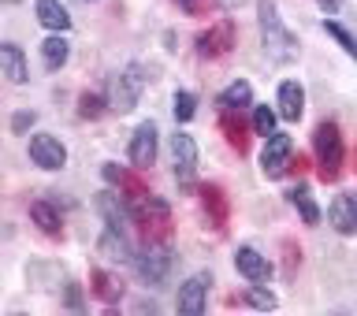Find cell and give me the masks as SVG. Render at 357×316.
Segmentation results:
<instances>
[{"mask_svg":"<svg viewBox=\"0 0 357 316\" xmlns=\"http://www.w3.org/2000/svg\"><path fill=\"white\" fill-rule=\"evenodd\" d=\"M257 15H261V38H264V52L272 56L275 63H290L298 60L301 45L298 38L283 27V19H279V11L272 0H257Z\"/></svg>","mask_w":357,"mask_h":316,"instance_id":"obj_1","label":"cell"},{"mask_svg":"<svg viewBox=\"0 0 357 316\" xmlns=\"http://www.w3.org/2000/svg\"><path fill=\"white\" fill-rule=\"evenodd\" d=\"M312 149H317V160H320V175L328 179H339L342 172V138H339V127L335 123H320L317 134H312Z\"/></svg>","mask_w":357,"mask_h":316,"instance_id":"obj_2","label":"cell"},{"mask_svg":"<svg viewBox=\"0 0 357 316\" xmlns=\"http://www.w3.org/2000/svg\"><path fill=\"white\" fill-rule=\"evenodd\" d=\"M172 250H167L164 242H153V246H145V250L134 257V268H138V276L145 279V283H164V276L172 272Z\"/></svg>","mask_w":357,"mask_h":316,"instance_id":"obj_3","label":"cell"},{"mask_svg":"<svg viewBox=\"0 0 357 316\" xmlns=\"http://www.w3.org/2000/svg\"><path fill=\"white\" fill-rule=\"evenodd\" d=\"M208 287H212V272H194L178 287V313L183 316H201L205 313V298H208Z\"/></svg>","mask_w":357,"mask_h":316,"instance_id":"obj_4","label":"cell"},{"mask_svg":"<svg viewBox=\"0 0 357 316\" xmlns=\"http://www.w3.org/2000/svg\"><path fill=\"white\" fill-rule=\"evenodd\" d=\"M261 167H264V175L268 179H283L290 167H294V160H290V138L287 134H272L264 145V153H261Z\"/></svg>","mask_w":357,"mask_h":316,"instance_id":"obj_5","label":"cell"},{"mask_svg":"<svg viewBox=\"0 0 357 316\" xmlns=\"http://www.w3.org/2000/svg\"><path fill=\"white\" fill-rule=\"evenodd\" d=\"M30 160L45 167V172H60L67 164V149L60 138H52V134H33L30 138Z\"/></svg>","mask_w":357,"mask_h":316,"instance_id":"obj_6","label":"cell"},{"mask_svg":"<svg viewBox=\"0 0 357 316\" xmlns=\"http://www.w3.org/2000/svg\"><path fill=\"white\" fill-rule=\"evenodd\" d=\"M142 93V67H127L123 75L112 78V108L116 112H134Z\"/></svg>","mask_w":357,"mask_h":316,"instance_id":"obj_7","label":"cell"},{"mask_svg":"<svg viewBox=\"0 0 357 316\" xmlns=\"http://www.w3.org/2000/svg\"><path fill=\"white\" fill-rule=\"evenodd\" d=\"M172 160H175V175H178V183L190 186L194 183V172H197V145L190 134H172Z\"/></svg>","mask_w":357,"mask_h":316,"instance_id":"obj_8","label":"cell"},{"mask_svg":"<svg viewBox=\"0 0 357 316\" xmlns=\"http://www.w3.org/2000/svg\"><path fill=\"white\" fill-rule=\"evenodd\" d=\"M153 160H156V123H142L130 138V164L145 172V167H153Z\"/></svg>","mask_w":357,"mask_h":316,"instance_id":"obj_9","label":"cell"},{"mask_svg":"<svg viewBox=\"0 0 357 316\" xmlns=\"http://www.w3.org/2000/svg\"><path fill=\"white\" fill-rule=\"evenodd\" d=\"M97 212L105 216L108 227H116V231H127V223L134 220L127 197H123V194H112V190H100V194H97Z\"/></svg>","mask_w":357,"mask_h":316,"instance_id":"obj_10","label":"cell"},{"mask_svg":"<svg viewBox=\"0 0 357 316\" xmlns=\"http://www.w3.org/2000/svg\"><path fill=\"white\" fill-rule=\"evenodd\" d=\"M234 49V27L231 22H212V27L197 38V52L205 56H223V52H231Z\"/></svg>","mask_w":357,"mask_h":316,"instance_id":"obj_11","label":"cell"},{"mask_svg":"<svg viewBox=\"0 0 357 316\" xmlns=\"http://www.w3.org/2000/svg\"><path fill=\"white\" fill-rule=\"evenodd\" d=\"M234 264H238V272L250 279V283H268V279H272V261H268L261 250H253V246H242V250L234 253Z\"/></svg>","mask_w":357,"mask_h":316,"instance_id":"obj_12","label":"cell"},{"mask_svg":"<svg viewBox=\"0 0 357 316\" xmlns=\"http://www.w3.org/2000/svg\"><path fill=\"white\" fill-rule=\"evenodd\" d=\"M301 112H305V89H301V82H283L279 86V116L287 123H298Z\"/></svg>","mask_w":357,"mask_h":316,"instance_id":"obj_13","label":"cell"},{"mask_svg":"<svg viewBox=\"0 0 357 316\" xmlns=\"http://www.w3.org/2000/svg\"><path fill=\"white\" fill-rule=\"evenodd\" d=\"M331 227L339 234H357V205H354L350 194L331 201Z\"/></svg>","mask_w":357,"mask_h":316,"instance_id":"obj_14","label":"cell"},{"mask_svg":"<svg viewBox=\"0 0 357 316\" xmlns=\"http://www.w3.org/2000/svg\"><path fill=\"white\" fill-rule=\"evenodd\" d=\"M0 63H4V78H11L15 86L26 82V56L15 41H4V49H0Z\"/></svg>","mask_w":357,"mask_h":316,"instance_id":"obj_15","label":"cell"},{"mask_svg":"<svg viewBox=\"0 0 357 316\" xmlns=\"http://www.w3.org/2000/svg\"><path fill=\"white\" fill-rule=\"evenodd\" d=\"M201 205H205L212 227L223 231V223H227V201H223V190L212 186V183H205V186H201Z\"/></svg>","mask_w":357,"mask_h":316,"instance_id":"obj_16","label":"cell"},{"mask_svg":"<svg viewBox=\"0 0 357 316\" xmlns=\"http://www.w3.org/2000/svg\"><path fill=\"white\" fill-rule=\"evenodd\" d=\"M38 19H41V27L60 30V33H67V27H71V15H67V8L60 0H38Z\"/></svg>","mask_w":357,"mask_h":316,"instance_id":"obj_17","label":"cell"},{"mask_svg":"<svg viewBox=\"0 0 357 316\" xmlns=\"http://www.w3.org/2000/svg\"><path fill=\"white\" fill-rule=\"evenodd\" d=\"M89 287H93V294L100 298V301H119L123 298V283L112 272H105V268H93V276H89Z\"/></svg>","mask_w":357,"mask_h":316,"instance_id":"obj_18","label":"cell"},{"mask_svg":"<svg viewBox=\"0 0 357 316\" xmlns=\"http://www.w3.org/2000/svg\"><path fill=\"white\" fill-rule=\"evenodd\" d=\"M220 127H223V134H227L231 149L245 153V123H242V116H238V108H223V116H220Z\"/></svg>","mask_w":357,"mask_h":316,"instance_id":"obj_19","label":"cell"},{"mask_svg":"<svg viewBox=\"0 0 357 316\" xmlns=\"http://www.w3.org/2000/svg\"><path fill=\"white\" fill-rule=\"evenodd\" d=\"M30 220L38 223V227L49 234V239H56V234H60V212L52 209V201H33V205H30Z\"/></svg>","mask_w":357,"mask_h":316,"instance_id":"obj_20","label":"cell"},{"mask_svg":"<svg viewBox=\"0 0 357 316\" xmlns=\"http://www.w3.org/2000/svg\"><path fill=\"white\" fill-rule=\"evenodd\" d=\"M67 56H71V45H67V38H45L41 41V60L49 71H60V67L67 63Z\"/></svg>","mask_w":357,"mask_h":316,"instance_id":"obj_21","label":"cell"},{"mask_svg":"<svg viewBox=\"0 0 357 316\" xmlns=\"http://www.w3.org/2000/svg\"><path fill=\"white\" fill-rule=\"evenodd\" d=\"M290 201H294V209L301 212V220H305L309 227H317V223H320V209H317V201H312V194H309L305 183L290 190Z\"/></svg>","mask_w":357,"mask_h":316,"instance_id":"obj_22","label":"cell"},{"mask_svg":"<svg viewBox=\"0 0 357 316\" xmlns=\"http://www.w3.org/2000/svg\"><path fill=\"white\" fill-rule=\"evenodd\" d=\"M250 100H253V86L238 78V82H231V86L220 93V108H238V112H242Z\"/></svg>","mask_w":357,"mask_h":316,"instance_id":"obj_23","label":"cell"},{"mask_svg":"<svg viewBox=\"0 0 357 316\" xmlns=\"http://www.w3.org/2000/svg\"><path fill=\"white\" fill-rule=\"evenodd\" d=\"M100 253H108L112 261H127V257H130V246H127V239H123V231L108 227L105 239H100Z\"/></svg>","mask_w":357,"mask_h":316,"instance_id":"obj_24","label":"cell"},{"mask_svg":"<svg viewBox=\"0 0 357 316\" xmlns=\"http://www.w3.org/2000/svg\"><path fill=\"white\" fill-rule=\"evenodd\" d=\"M324 30H328L331 38L339 41L346 52H350V60H357V41H354V33H350V30H346V27H339V22H331V19H324Z\"/></svg>","mask_w":357,"mask_h":316,"instance_id":"obj_25","label":"cell"},{"mask_svg":"<svg viewBox=\"0 0 357 316\" xmlns=\"http://www.w3.org/2000/svg\"><path fill=\"white\" fill-rule=\"evenodd\" d=\"M78 116L82 119H100L105 116V97L100 93H82V100H78Z\"/></svg>","mask_w":357,"mask_h":316,"instance_id":"obj_26","label":"cell"},{"mask_svg":"<svg viewBox=\"0 0 357 316\" xmlns=\"http://www.w3.org/2000/svg\"><path fill=\"white\" fill-rule=\"evenodd\" d=\"M275 112L272 108H268V105H261V108H257L253 112V127H257V134H261V138H272V134H275Z\"/></svg>","mask_w":357,"mask_h":316,"instance_id":"obj_27","label":"cell"},{"mask_svg":"<svg viewBox=\"0 0 357 316\" xmlns=\"http://www.w3.org/2000/svg\"><path fill=\"white\" fill-rule=\"evenodd\" d=\"M175 119L178 123H190V119H194V112H197V97L194 93H183V89H178V93H175Z\"/></svg>","mask_w":357,"mask_h":316,"instance_id":"obj_28","label":"cell"},{"mask_svg":"<svg viewBox=\"0 0 357 316\" xmlns=\"http://www.w3.org/2000/svg\"><path fill=\"white\" fill-rule=\"evenodd\" d=\"M245 301H250V306H257V309H275V306H279L275 294H268V290H261V287H253L250 294H245Z\"/></svg>","mask_w":357,"mask_h":316,"instance_id":"obj_29","label":"cell"},{"mask_svg":"<svg viewBox=\"0 0 357 316\" xmlns=\"http://www.w3.org/2000/svg\"><path fill=\"white\" fill-rule=\"evenodd\" d=\"M11 127H15V130H26V127H30V116L22 112V116H15V119H11Z\"/></svg>","mask_w":357,"mask_h":316,"instance_id":"obj_30","label":"cell"},{"mask_svg":"<svg viewBox=\"0 0 357 316\" xmlns=\"http://www.w3.org/2000/svg\"><path fill=\"white\" fill-rule=\"evenodd\" d=\"M67 306H71V309H82V301H78V290H75V283H71V290H67Z\"/></svg>","mask_w":357,"mask_h":316,"instance_id":"obj_31","label":"cell"},{"mask_svg":"<svg viewBox=\"0 0 357 316\" xmlns=\"http://www.w3.org/2000/svg\"><path fill=\"white\" fill-rule=\"evenodd\" d=\"M183 11H201V0H175Z\"/></svg>","mask_w":357,"mask_h":316,"instance_id":"obj_32","label":"cell"},{"mask_svg":"<svg viewBox=\"0 0 357 316\" xmlns=\"http://www.w3.org/2000/svg\"><path fill=\"white\" fill-rule=\"evenodd\" d=\"M317 4H320L324 11H339V4H342V0H317Z\"/></svg>","mask_w":357,"mask_h":316,"instance_id":"obj_33","label":"cell"},{"mask_svg":"<svg viewBox=\"0 0 357 316\" xmlns=\"http://www.w3.org/2000/svg\"><path fill=\"white\" fill-rule=\"evenodd\" d=\"M220 8H234V4H242V0H216Z\"/></svg>","mask_w":357,"mask_h":316,"instance_id":"obj_34","label":"cell"},{"mask_svg":"<svg viewBox=\"0 0 357 316\" xmlns=\"http://www.w3.org/2000/svg\"><path fill=\"white\" fill-rule=\"evenodd\" d=\"M350 197H354V205H357V194H350Z\"/></svg>","mask_w":357,"mask_h":316,"instance_id":"obj_35","label":"cell"}]
</instances>
